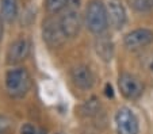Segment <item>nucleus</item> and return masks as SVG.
<instances>
[{
  "label": "nucleus",
  "mask_w": 153,
  "mask_h": 134,
  "mask_svg": "<svg viewBox=\"0 0 153 134\" xmlns=\"http://www.w3.org/2000/svg\"><path fill=\"white\" fill-rule=\"evenodd\" d=\"M106 95L108 98H113L114 96V92H113V87H111L110 84H107L106 85Z\"/></svg>",
  "instance_id": "obj_17"
},
{
  "label": "nucleus",
  "mask_w": 153,
  "mask_h": 134,
  "mask_svg": "<svg viewBox=\"0 0 153 134\" xmlns=\"http://www.w3.org/2000/svg\"><path fill=\"white\" fill-rule=\"evenodd\" d=\"M153 0H129L130 6L136 8L137 11H148L152 7Z\"/></svg>",
  "instance_id": "obj_14"
},
{
  "label": "nucleus",
  "mask_w": 153,
  "mask_h": 134,
  "mask_svg": "<svg viewBox=\"0 0 153 134\" xmlns=\"http://www.w3.org/2000/svg\"><path fill=\"white\" fill-rule=\"evenodd\" d=\"M71 79H72L73 84L80 90H90V88H92L94 83H95L92 70L87 65H77V67L72 68Z\"/></svg>",
  "instance_id": "obj_8"
},
{
  "label": "nucleus",
  "mask_w": 153,
  "mask_h": 134,
  "mask_svg": "<svg viewBox=\"0 0 153 134\" xmlns=\"http://www.w3.org/2000/svg\"><path fill=\"white\" fill-rule=\"evenodd\" d=\"M42 37H43V41L46 42L50 47H60L65 44L68 37L65 35V33L62 30L60 18L50 16L43 22Z\"/></svg>",
  "instance_id": "obj_3"
},
{
  "label": "nucleus",
  "mask_w": 153,
  "mask_h": 134,
  "mask_svg": "<svg viewBox=\"0 0 153 134\" xmlns=\"http://www.w3.org/2000/svg\"><path fill=\"white\" fill-rule=\"evenodd\" d=\"M71 0H46V10L50 14H57L68 7Z\"/></svg>",
  "instance_id": "obj_13"
},
{
  "label": "nucleus",
  "mask_w": 153,
  "mask_h": 134,
  "mask_svg": "<svg viewBox=\"0 0 153 134\" xmlns=\"http://www.w3.org/2000/svg\"><path fill=\"white\" fill-rule=\"evenodd\" d=\"M31 87L30 75L25 68H15L7 72L6 88L7 92L14 98H22L29 92Z\"/></svg>",
  "instance_id": "obj_2"
},
{
  "label": "nucleus",
  "mask_w": 153,
  "mask_h": 134,
  "mask_svg": "<svg viewBox=\"0 0 153 134\" xmlns=\"http://www.w3.org/2000/svg\"><path fill=\"white\" fill-rule=\"evenodd\" d=\"M115 126L118 134H138L140 125L136 114L127 107H122L115 114Z\"/></svg>",
  "instance_id": "obj_5"
},
{
  "label": "nucleus",
  "mask_w": 153,
  "mask_h": 134,
  "mask_svg": "<svg viewBox=\"0 0 153 134\" xmlns=\"http://www.w3.org/2000/svg\"><path fill=\"white\" fill-rule=\"evenodd\" d=\"M58 134H61V133H58Z\"/></svg>",
  "instance_id": "obj_18"
},
{
  "label": "nucleus",
  "mask_w": 153,
  "mask_h": 134,
  "mask_svg": "<svg viewBox=\"0 0 153 134\" xmlns=\"http://www.w3.org/2000/svg\"><path fill=\"white\" fill-rule=\"evenodd\" d=\"M106 8L111 26L117 30L122 29L126 23V11H125V7L122 6L121 0H107Z\"/></svg>",
  "instance_id": "obj_9"
},
{
  "label": "nucleus",
  "mask_w": 153,
  "mask_h": 134,
  "mask_svg": "<svg viewBox=\"0 0 153 134\" xmlns=\"http://www.w3.org/2000/svg\"><path fill=\"white\" fill-rule=\"evenodd\" d=\"M60 22L65 35L68 38H75L81 27V15L79 12V4L72 6V0H71V3L65 8L64 15L60 16Z\"/></svg>",
  "instance_id": "obj_4"
},
{
  "label": "nucleus",
  "mask_w": 153,
  "mask_h": 134,
  "mask_svg": "<svg viewBox=\"0 0 153 134\" xmlns=\"http://www.w3.org/2000/svg\"><path fill=\"white\" fill-rule=\"evenodd\" d=\"M0 14L6 22H14L18 16V0H0Z\"/></svg>",
  "instance_id": "obj_11"
},
{
  "label": "nucleus",
  "mask_w": 153,
  "mask_h": 134,
  "mask_svg": "<svg viewBox=\"0 0 153 134\" xmlns=\"http://www.w3.org/2000/svg\"><path fill=\"white\" fill-rule=\"evenodd\" d=\"M12 127V122L8 117L0 115V134H8Z\"/></svg>",
  "instance_id": "obj_15"
},
{
  "label": "nucleus",
  "mask_w": 153,
  "mask_h": 134,
  "mask_svg": "<svg viewBox=\"0 0 153 134\" xmlns=\"http://www.w3.org/2000/svg\"><path fill=\"white\" fill-rule=\"evenodd\" d=\"M95 47H96V53L102 57V60L110 61L111 57H113L114 47H113V42H111L108 38H104L103 35H99Z\"/></svg>",
  "instance_id": "obj_12"
},
{
  "label": "nucleus",
  "mask_w": 153,
  "mask_h": 134,
  "mask_svg": "<svg viewBox=\"0 0 153 134\" xmlns=\"http://www.w3.org/2000/svg\"><path fill=\"white\" fill-rule=\"evenodd\" d=\"M118 85H119V90H121L122 95L126 99H130V100L140 98L142 95V91H144L142 83L134 75H131V73H122L119 76Z\"/></svg>",
  "instance_id": "obj_6"
},
{
  "label": "nucleus",
  "mask_w": 153,
  "mask_h": 134,
  "mask_svg": "<svg viewBox=\"0 0 153 134\" xmlns=\"http://www.w3.org/2000/svg\"><path fill=\"white\" fill-rule=\"evenodd\" d=\"M30 53V44L26 38H19L15 42H12L7 52V62L8 64H18L23 61Z\"/></svg>",
  "instance_id": "obj_10"
},
{
  "label": "nucleus",
  "mask_w": 153,
  "mask_h": 134,
  "mask_svg": "<svg viewBox=\"0 0 153 134\" xmlns=\"http://www.w3.org/2000/svg\"><path fill=\"white\" fill-rule=\"evenodd\" d=\"M20 133L22 134H45V131H43L42 129L35 127V126L31 125V123H26V125L22 126Z\"/></svg>",
  "instance_id": "obj_16"
},
{
  "label": "nucleus",
  "mask_w": 153,
  "mask_h": 134,
  "mask_svg": "<svg viewBox=\"0 0 153 134\" xmlns=\"http://www.w3.org/2000/svg\"><path fill=\"white\" fill-rule=\"evenodd\" d=\"M85 23L91 33L102 35L108 26L106 4L100 0H91L85 10Z\"/></svg>",
  "instance_id": "obj_1"
},
{
  "label": "nucleus",
  "mask_w": 153,
  "mask_h": 134,
  "mask_svg": "<svg viewBox=\"0 0 153 134\" xmlns=\"http://www.w3.org/2000/svg\"><path fill=\"white\" fill-rule=\"evenodd\" d=\"M153 42V31L149 29H137L134 31L126 34L125 37V46L129 50H138L148 46Z\"/></svg>",
  "instance_id": "obj_7"
}]
</instances>
